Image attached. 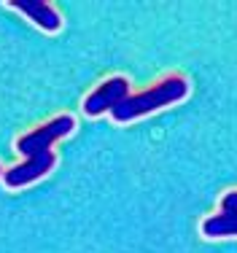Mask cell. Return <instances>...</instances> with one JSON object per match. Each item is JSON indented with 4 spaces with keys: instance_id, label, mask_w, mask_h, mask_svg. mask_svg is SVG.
<instances>
[{
    "instance_id": "cell-1",
    "label": "cell",
    "mask_w": 237,
    "mask_h": 253,
    "mask_svg": "<svg viewBox=\"0 0 237 253\" xmlns=\"http://www.w3.org/2000/svg\"><path fill=\"white\" fill-rule=\"evenodd\" d=\"M73 129H76V119L70 113H59V116L48 119L46 124L35 126L33 132L22 135L16 140V151L24 156V162L3 172V183L8 189H22V186H30L35 180L46 178L57 165L54 143L68 137Z\"/></svg>"
},
{
    "instance_id": "cell-2",
    "label": "cell",
    "mask_w": 237,
    "mask_h": 253,
    "mask_svg": "<svg viewBox=\"0 0 237 253\" xmlns=\"http://www.w3.org/2000/svg\"><path fill=\"white\" fill-rule=\"evenodd\" d=\"M189 94V81L184 76H167L162 78L159 84L143 89V92H130V97H124L116 108L111 111L113 122L127 124V122H135L141 116H148V113H156L162 108H170L175 102H181Z\"/></svg>"
},
{
    "instance_id": "cell-3",
    "label": "cell",
    "mask_w": 237,
    "mask_h": 253,
    "mask_svg": "<svg viewBox=\"0 0 237 253\" xmlns=\"http://www.w3.org/2000/svg\"><path fill=\"white\" fill-rule=\"evenodd\" d=\"M124 97H130V81L124 76H111L100 84L97 89L84 97L81 111L87 116H100V113H111Z\"/></svg>"
},
{
    "instance_id": "cell-4",
    "label": "cell",
    "mask_w": 237,
    "mask_h": 253,
    "mask_svg": "<svg viewBox=\"0 0 237 253\" xmlns=\"http://www.w3.org/2000/svg\"><path fill=\"white\" fill-rule=\"evenodd\" d=\"M8 5L16 11H22L30 22H35V25L41 30H46V33H59V30H62V16H59V11L54 8L51 3H46V0H11Z\"/></svg>"
},
{
    "instance_id": "cell-5",
    "label": "cell",
    "mask_w": 237,
    "mask_h": 253,
    "mask_svg": "<svg viewBox=\"0 0 237 253\" xmlns=\"http://www.w3.org/2000/svg\"><path fill=\"white\" fill-rule=\"evenodd\" d=\"M202 237L221 240V237H237V210L232 213H216L202 221Z\"/></svg>"
},
{
    "instance_id": "cell-6",
    "label": "cell",
    "mask_w": 237,
    "mask_h": 253,
    "mask_svg": "<svg viewBox=\"0 0 237 253\" xmlns=\"http://www.w3.org/2000/svg\"><path fill=\"white\" fill-rule=\"evenodd\" d=\"M0 175H3V167H0Z\"/></svg>"
}]
</instances>
